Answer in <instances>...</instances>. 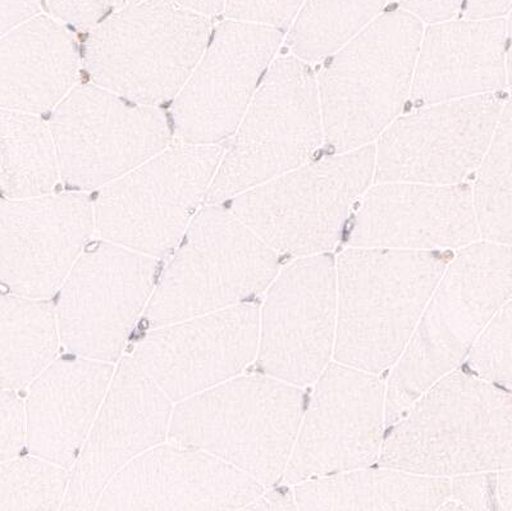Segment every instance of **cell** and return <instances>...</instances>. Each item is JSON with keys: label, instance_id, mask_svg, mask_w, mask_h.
I'll return each instance as SVG.
<instances>
[{"label": "cell", "instance_id": "cell-6", "mask_svg": "<svg viewBox=\"0 0 512 511\" xmlns=\"http://www.w3.org/2000/svg\"><path fill=\"white\" fill-rule=\"evenodd\" d=\"M210 36L209 17L173 0H125L91 30L82 62L94 84L159 107L184 88Z\"/></svg>", "mask_w": 512, "mask_h": 511}, {"label": "cell", "instance_id": "cell-17", "mask_svg": "<svg viewBox=\"0 0 512 511\" xmlns=\"http://www.w3.org/2000/svg\"><path fill=\"white\" fill-rule=\"evenodd\" d=\"M254 303L150 328L131 357L173 403L232 380L258 357Z\"/></svg>", "mask_w": 512, "mask_h": 511}, {"label": "cell", "instance_id": "cell-42", "mask_svg": "<svg viewBox=\"0 0 512 511\" xmlns=\"http://www.w3.org/2000/svg\"><path fill=\"white\" fill-rule=\"evenodd\" d=\"M507 80L512 86V11L507 21Z\"/></svg>", "mask_w": 512, "mask_h": 511}, {"label": "cell", "instance_id": "cell-27", "mask_svg": "<svg viewBox=\"0 0 512 511\" xmlns=\"http://www.w3.org/2000/svg\"><path fill=\"white\" fill-rule=\"evenodd\" d=\"M3 199L56 193L62 179L52 127L39 114L2 109L0 114Z\"/></svg>", "mask_w": 512, "mask_h": 511}, {"label": "cell", "instance_id": "cell-38", "mask_svg": "<svg viewBox=\"0 0 512 511\" xmlns=\"http://www.w3.org/2000/svg\"><path fill=\"white\" fill-rule=\"evenodd\" d=\"M465 16L470 20L500 18L512 11V0H464Z\"/></svg>", "mask_w": 512, "mask_h": 511}, {"label": "cell", "instance_id": "cell-25", "mask_svg": "<svg viewBox=\"0 0 512 511\" xmlns=\"http://www.w3.org/2000/svg\"><path fill=\"white\" fill-rule=\"evenodd\" d=\"M294 494L299 510H437L450 497V478L382 465L308 479Z\"/></svg>", "mask_w": 512, "mask_h": 511}, {"label": "cell", "instance_id": "cell-22", "mask_svg": "<svg viewBox=\"0 0 512 511\" xmlns=\"http://www.w3.org/2000/svg\"><path fill=\"white\" fill-rule=\"evenodd\" d=\"M507 21H445L424 31L410 98L423 106L495 94L507 85Z\"/></svg>", "mask_w": 512, "mask_h": 511}, {"label": "cell", "instance_id": "cell-35", "mask_svg": "<svg viewBox=\"0 0 512 511\" xmlns=\"http://www.w3.org/2000/svg\"><path fill=\"white\" fill-rule=\"evenodd\" d=\"M450 499L465 510H495L492 473H472L450 478Z\"/></svg>", "mask_w": 512, "mask_h": 511}, {"label": "cell", "instance_id": "cell-23", "mask_svg": "<svg viewBox=\"0 0 512 511\" xmlns=\"http://www.w3.org/2000/svg\"><path fill=\"white\" fill-rule=\"evenodd\" d=\"M116 365L68 354L27 387V449L72 468L102 406Z\"/></svg>", "mask_w": 512, "mask_h": 511}, {"label": "cell", "instance_id": "cell-39", "mask_svg": "<svg viewBox=\"0 0 512 511\" xmlns=\"http://www.w3.org/2000/svg\"><path fill=\"white\" fill-rule=\"evenodd\" d=\"M244 510H299L295 500L294 492L287 488H278L263 492L258 499L246 506Z\"/></svg>", "mask_w": 512, "mask_h": 511}, {"label": "cell", "instance_id": "cell-36", "mask_svg": "<svg viewBox=\"0 0 512 511\" xmlns=\"http://www.w3.org/2000/svg\"><path fill=\"white\" fill-rule=\"evenodd\" d=\"M402 9L427 24L450 21L463 7L464 0H399Z\"/></svg>", "mask_w": 512, "mask_h": 511}, {"label": "cell", "instance_id": "cell-37", "mask_svg": "<svg viewBox=\"0 0 512 511\" xmlns=\"http://www.w3.org/2000/svg\"><path fill=\"white\" fill-rule=\"evenodd\" d=\"M44 0H2L0 27L2 35L40 15Z\"/></svg>", "mask_w": 512, "mask_h": 511}, {"label": "cell", "instance_id": "cell-34", "mask_svg": "<svg viewBox=\"0 0 512 511\" xmlns=\"http://www.w3.org/2000/svg\"><path fill=\"white\" fill-rule=\"evenodd\" d=\"M123 2L125 0H45L53 17L82 31L94 29Z\"/></svg>", "mask_w": 512, "mask_h": 511}, {"label": "cell", "instance_id": "cell-33", "mask_svg": "<svg viewBox=\"0 0 512 511\" xmlns=\"http://www.w3.org/2000/svg\"><path fill=\"white\" fill-rule=\"evenodd\" d=\"M27 446L25 401L17 391L2 389L0 395V463L21 455Z\"/></svg>", "mask_w": 512, "mask_h": 511}, {"label": "cell", "instance_id": "cell-19", "mask_svg": "<svg viewBox=\"0 0 512 511\" xmlns=\"http://www.w3.org/2000/svg\"><path fill=\"white\" fill-rule=\"evenodd\" d=\"M173 404L134 358H122L71 468L62 510H95L105 488L122 469L168 441Z\"/></svg>", "mask_w": 512, "mask_h": 511}, {"label": "cell", "instance_id": "cell-8", "mask_svg": "<svg viewBox=\"0 0 512 511\" xmlns=\"http://www.w3.org/2000/svg\"><path fill=\"white\" fill-rule=\"evenodd\" d=\"M376 146L333 153L233 196L231 212L278 254L328 253L374 180Z\"/></svg>", "mask_w": 512, "mask_h": 511}, {"label": "cell", "instance_id": "cell-32", "mask_svg": "<svg viewBox=\"0 0 512 511\" xmlns=\"http://www.w3.org/2000/svg\"><path fill=\"white\" fill-rule=\"evenodd\" d=\"M305 0H224L228 20L286 30L294 24Z\"/></svg>", "mask_w": 512, "mask_h": 511}, {"label": "cell", "instance_id": "cell-2", "mask_svg": "<svg viewBox=\"0 0 512 511\" xmlns=\"http://www.w3.org/2000/svg\"><path fill=\"white\" fill-rule=\"evenodd\" d=\"M512 295V249L475 241L448 262L404 353L386 383L387 424L469 357Z\"/></svg>", "mask_w": 512, "mask_h": 511}, {"label": "cell", "instance_id": "cell-30", "mask_svg": "<svg viewBox=\"0 0 512 511\" xmlns=\"http://www.w3.org/2000/svg\"><path fill=\"white\" fill-rule=\"evenodd\" d=\"M71 468L34 454L0 463V511L62 510Z\"/></svg>", "mask_w": 512, "mask_h": 511}, {"label": "cell", "instance_id": "cell-26", "mask_svg": "<svg viewBox=\"0 0 512 511\" xmlns=\"http://www.w3.org/2000/svg\"><path fill=\"white\" fill-rule=\"evenodd\" d=\"M0 341L2 389H27L58 358L62 339L56 304L50 299L4 294Z\"/></svg>", "mask_w": 512, "mask_h": 511}, {"label": "cell", "instance_id": "cell-7", "mask_svg": "<svg viewBox=\"0 0 512 511\" xmlns=\"http://www.w3.org/2000/svg\"><path fill=\"white\" fill-rule=\"evenodd\" d=\"M278 253L222 204H208L159 273L143 321L150 328L248 303L280 272Z\"/></svg>", "mask_w": 512, "mask_h": 511}, {"label": "cell", "instance_id": "cell-40", "mask_svg": "<svg viewBox=\"0 0 512 511\" xmlns=\"http://www.w3.org/2000/svg\"><path fill=\"white\" fill-rule=\"evenodd\" d=\"M495 510L512 511V468L492 473Z\"/></svg>", "mask_w": 512, "mask_h": 511}, {"label": "cell", "instance_id": "cell-11", "mask_svg": "<svg viewBox=\"0 0 512 511\" xmlns=\"http://www.w3.org/2000/svg\"><path fill=\"white\" fill-rule=\"evenodd\" d=\"M64 184L100 190L172 144L159 107L145 106L94 84H79L50 118Z\"/></svg>", "mask_w": 512, "mask_h": 511}, {"label": "cell", "instance_id": "cell-12", "mask_svg": "<svg viewBox=\"0 0 512 511\" xmlns=\"http://www.w3.org/2000/svg\"><path fill=\"white\" fill-rule=\"evenodd\" d=\"M158 276V259L102 239L89 244L58 292L63 348L79 357L120 362Z\"/></svg>", "mask_w": 512, "mask_h": 511}, {"label": "cell", "instance_id": "cell-1", "mask_svg": "<svg viewBox=\"0 0 512 511\" xmlns=\"http://www.w3.org/2000/svg\"><path fill=\"white\" fill-rule=\"evenodd\" d=\"M383 467L454 478L512 468V395L480 377L451 372L393 423Z\"/></svg>", "mask_w": 512, "mask_h": 511}, {"label": "cell", "instance_id": "cell-21", "mask_svg": "<svg viewBox=\"0 0 512 511\" xmlns=\"http://www.w3.org/2000/svg\"><path fill=\"white\" fill-rule=\"evenodd\" d=\"M479 239L472 186L378 182L361 196L349 244L433 252Z\"/></svg>", "mask_w": 512, "mask_h": 511}, {"label": "cell", "instance_id": "cell-3", "mask_svg": "<svg viewBox=\"0 0 512 511\" xmlns=\"http://www.w3.org/2000/svg\"><path fill=\"white\" fill-rule=\"evenodd\" d=\"M447 264L437 250H345L336 262V362L376 374L392 368Z\"/></svg>", "mask_w": 512, "mask_h": 511}, {"label": "cell", "instance_id": "cell-16", "mask_svg": "<svg viewBox=\"0 0 512 511\" xmlns=\"http://www.w3.org/2000/svg\"><path fill=\"white\" fill-rule=\"evenodd\" d=\"M283 31L223 21L172 104L176 143L218 145L231 138L273 63Z\"/></svg>", "mask_w": 512, "mask_h": 511}, {"label": "cell", "instance_id": "cell-4", "mask_svg": "<svg viewBox=\"0 0 512 511\" xmlns=\"http://www.w3.org/2000/svg\"><path fill=\"white\" fill-rule=\"evenodd\" d=\"M301 389L269 374L237 376L178 401L168 440L207 451L272 486L286 472L303 421Z\"/></svg>", "mask_w": 512, "mask_h": 511}, {"label": "cell", "instance_id": "cell-15", "mask_svg": "<svg viewBox=\"0 0 512 511\" xmlns=\"http://www.w3.org/2000/svg\"><path fill=\"white\" fill-rule=\"evenodd\" d=\"M502 109L484 94L397 117L378 138L374 181L461 184L482 163Z\"/></svg>", "mask_w": 512, "mask_h": 511}, {"label": "cell", "instance_id": "cell-14", "mask_svg": "<svg viewBox=\"0 0 512 511\" xmlns=\"http://www.w3.org/2000/svg\"><path fill=\"white\" fill-rule=\"evenodd\" d=\"M267 290L260 308V368L295 386L313 385L335 357L336 260L328 253L297 258Z\"/></svg>", "mask_w": 512, "mask_h": 511}, {"label": "cell", "instance_id": "cell-20", "mask_svg": "<svg viewBox=\"0 0 512 511\" xmlns=\"http://www.w3.org/2000/svg\"><path fill=\"white\" fill-rule=\"evenodd\" d=\"M264 490L217 456L168 440L122 469L96 510H240Z\"/></svg>", "mask_w": 512, "mask_h": 511}, {"label": "cell", "instance_id": "cell-31", "mask_svg": "<svg viewBox=\"0 0 512 511\" xmlns=\"http://www.w3.org/2000/svg\"><path fill=\"white\" fill-rule=\"evenodd\" d=\"M468 360L478 377L512 391V295L484 328Z\"/></svg>", "mask_w": 512, "mask_h": 511}, {"label": "cell", "instance_id": "cell-29", "mask_svg": "<svg viewBox=\"0 0 512 511\" xmlns=\"http://www.w3.org/2000/svg\"><path fill=\"white\" fill-rule=\"evenodd\" d=\"M473 193L480 237L512 244V98L502 109Z\"/></svg>", "mask_w": 512, "mask_h": 511}, {"label": "cell", "instance_id": "cell-28", "mask_svg": "<svg viewBox=\"0 0 512 511\" xmlns=\"http://www.w3.org/2000/svg\"><path fill=\"white\" fill-rule=\"evenodd\" d=\"M387 0H305L287 44L305 62L331 57L378 16Z\"/></svg>", "mask_w": 512, "mask_h": 511}, {"label": "cell", "instance_id": "cell-24", "mask_svg": "<svg viewBox=\"0 0 512 511\" xmlns=\"http://www.w3.org/2000/svg\"><path fill=\"white\" fill-rule=\"evenodd\" d=\"M0 71L2 109L40 116L79 85V45L62 21L39 15L2 35Z\"/></svg>", "mask_w": 512, "mask_h": 511}, {"label": "cell", "instance_id": "cell-10", "mask_svg": "<svg viewBox=\"0 0 512 511\" xmlns=\"http://www.w3.org/2000/svg\"><path fill=\"white\" fill-rule=\"evenodd\" d=\"M323 141L318 77L303 59H276L223 154L207 203L223 204L303 166Z\"/></svg>", "mask_w": 512, "mask_h": 511}, {"label": "cell", "instance_id": "cell-9", "mask_svg": "<svg viewBox=\"0 0 512 511\" xmlns=\"http://www.w3.org/2000/svg\"><path fill=\"white\" fill-rule=\"evenodd\" d=\"M221 145L176 143L100 189L95 234L155 259L169 257L207 202Z\"/></svg>", "mask_w": 512, "mask_h": 511}, {"label": "cell", "instance_id": "cell-13", "mask_svg": "<svg viewBox=\"0 0 512 511\" xmlns=\"http://www.w3.org/2000/svg\"><path fill=\"white\" fill-rule=\"evenodd\" d=\"M283 481L372 467L381 459L387 389L379 374L329 364L314 383Z\"/></svg>", "mask_w": 512, "mask_h": 511}, {"label": "cell", "instance_id": "cell-18", "mask_svg": "<svg viewBox=\"0 0 512 511\" xmlns=\"http://www.w3.org/2000/svg\"><path fill=\"white\" fill-rule=\"evenodd\" d=\"M95 234L94 202L84 191L2 200L0 277L12 294L52 299Z\"/></svg>", "mask_w": 512, "mask_h": 511}, {"label": "cell", "instance_id": "cell-5", "mask_svg": "<svg viewBox=\"0 0 512 511\" xmlns=\"http://www.w3.org/2000/svg\"><path fill=\"white\" fill-rule=\"evenodd\" d=\"M423 21L382 13L332 54L318 77L324 141L333 153L364 148L399 117L413 88Z\"/></svg>", "mask_w": 512, "mask_h": 511}, {"label": "cell", "instance_id": "cell-41", "mask_svg": "<svg viewBox=\"0 0 512 511\" xmlns=\"http://www.w3.org/2000/svg\"><path fill=\"white\" fill-rule=\"evenodd\" d=\"M173 2L209 18L219 15L224 7V0H173Z\"/></svg>", "mask_w": 512, "mask_h": 511}]
</instances>
